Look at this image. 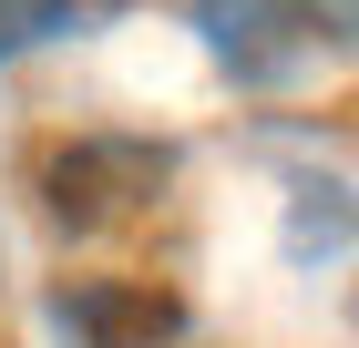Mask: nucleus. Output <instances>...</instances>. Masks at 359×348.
<instances>
[{
    "label": "nucleus",
    "mask_w": 359,
    "mask_h": 348,
    "mask_svg": "<svg viewBox=\"0 0 359 348\" xmlns=\"http://www.w3.org/2000/svg\"><path fill=\"white\" fill-rule=\"evenodd\" d=\"M185 21L205 31V52L226 62V72L247 82V92H267V82H287L318 41H308V21L287 11V0H185Z\"/></svg>",
    "instance_id": "f03ea898"
},
{
    "label": "nucleus",
    "mask_w": 359,
    "mask_h": 348,
    "mask_svg": "<svg viewBox=\"0 0 359 348\" xmlns=\"http://www.w3.org/2000/svg\"><path fill=\"white\" fill-rule=\"evenodd\" d=\"M308 21V41H339V52H359V0H287Z\"/></svg>",
    "instance_id": "39448f33"
},
{
    "label": "nucleus",
    "mask_w": 359,
    "mask_h": 348,
    "mask_svg": "<svg viewBox=\"0 0 359 348\" xmlns=\"http://www.w3.org/2000/svg\"><path fill=\"white\" fill-rule=\"evenodd\" d=\"M165 185H175V144L154 134H62L31 154V195L62 236H113L165 205Z\"/></svg>",
    "instance_id": "f257e3e1"
},
{
    "label": "nucleus",
    "mask_w": 359,
    "mask_h": 348,
    "mask_svg": "<svg viewBox=\"0 0 359 348\" xmlns=\"http://www.w3.org/2000/svg\"><path fill=\"white\" fill-rule=\"evenodd\" d=\"M93 0H0V62H21V52H41L52 31H72Z\"/></svg>",
    "instance_id": "20e7f679"
},
{
    "label": "nucleus",
    "mask_w": 359,
    "mask_h": 348,
    "mask_svg": "<svg viewBox=\"0 0 359 348\" xmlns=\"http://www.w3.org/2000/svg\"><path fill=\"white\" fill-rule=\"evenodd\" d=\"M52 318H62L72 348H165L175 338V297L134 287V277H72Z\"/></svg>",
    "instance_id": "7ed1b4c3"
}]
</instances>
